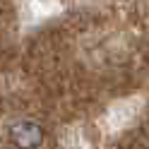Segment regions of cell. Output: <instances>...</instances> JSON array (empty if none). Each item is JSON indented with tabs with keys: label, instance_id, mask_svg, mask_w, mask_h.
Masks as SVG:
<instances>
[{
	"label": "cell",
	"instance_id": "cell-1",
	"mask_svg": "<svg viewBox=\"0 0 149 149\" xmlns=\"http://www.w3.org/2000/svg\"><path fill=\"white\" fill-rule=\"evenodd\" d=\"M10 139L17 149H39L41 142H43V130L34 120H22V123L12 125Z\"/></svg>",
	"mask_w": 149,
	"mask_h": 149
}]
</instances>
